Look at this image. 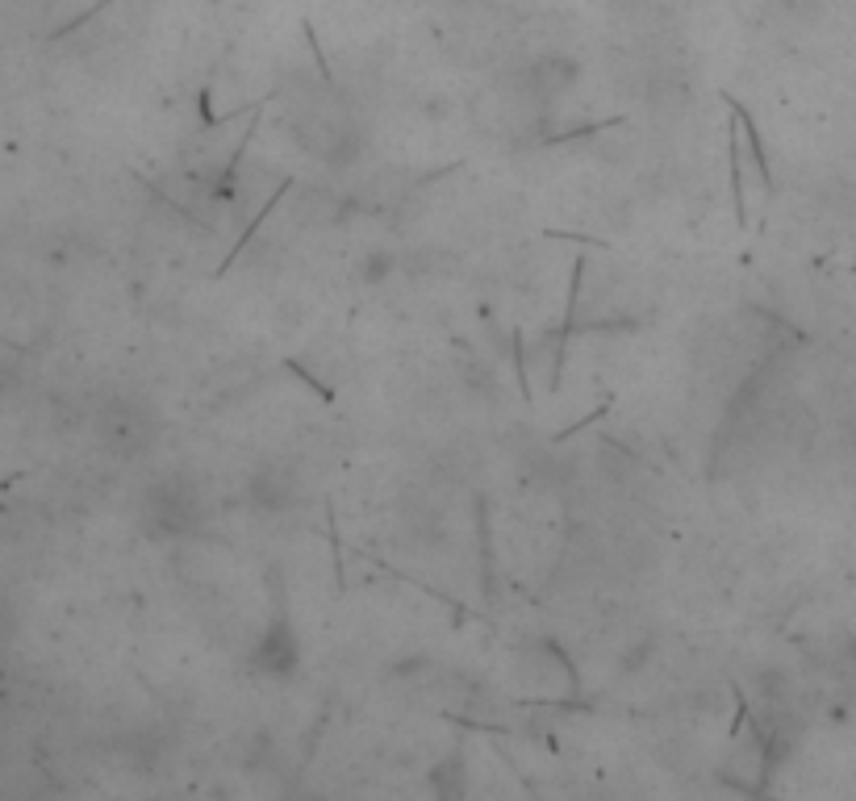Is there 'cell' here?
<instances>
[{"instance_id":"cell-1","label":"cell","mask_w":856,"mask_h":801,"mask_svg":"<svg viewBox=\"0 0 856 801\" xmlns=\"http://www.w3.org/2000/svg\"><path fill=\"white\" fill-rule=\"evenodd\" d=\"M727 163H731V209H736V226L744 230V180H739V134L731 126V138H727Z\"/></svg>"},{"instance_id":"cell-2","label":"cell","mask_w":856,"mask_h":801,"mask_svg":"<svg viewBox=\"0 0 856 801\" xmlns=\"http://www.w3.org/2000/svg\"><path fill=\"white\" fill-rule=\"evenodd\" d=\"M480 518V547H485V597H494V539H489V513L485 505H477Z\"/></svg>"},{"instance_id":"cell-3","label":"cell","mask_w":856,"mask_h":801,"mask_svg":"<svg viewBox=\"0 0 856 801\" xmlns=\"http://www.w3.org/2000/svg\"><path fill=\"white\" fill-rule=\"evenodd\" d=\"M514 376H518V389L522 401H531V376H527V351H522V334L514 330Z\"/></svg>"}]
</instances>
